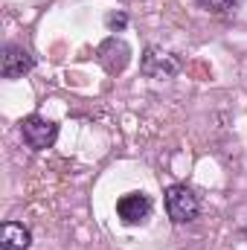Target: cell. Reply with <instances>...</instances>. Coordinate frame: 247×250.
Instances as JSON below:
<instances>
[{
  "mask_svg": "<svg viewBox=\"0 0 247 250\" xmlns=\"http://www.w3.org/2000/svg\"><path fill=\"white\" fill-rule=\"evenodd\" d=\"M32 233L21 221H6L0 227V250H29Z\"/></svg>",
  "mask_w": 247,
  "mask_h": 250,
  "instance_id": "cell-7",
  "label": "cell"
},
{
  "mask_svg": "<svg viewBox=\"0 0 247 250\" xmlns=\"http://www.w3.org/2000/svg\"><path fill=\"white\" fill-rule=\"evenodd\" d=\"M35 67V59L29 50H23L21 44H6L3 56H0V73L3 79H21Z\"/></svg>",
  "mask_w": 247,
  "mask_h": 250,
  "instance_id": "cell-6",
  "label": "cell"
},
{
  "mask_svg": "<svg viewBox=\"0 0 247 250\" xmlns=\"http://www.w3.org/2000/svg\"><path fill=\"white\" fill-rule=\"evenodd\" d=\"M181 67H184L181 56L178 53H169L163 47H148L143 53V59H140V70L148 79H175L181 73Z\"/></svg>",
  "mask_w": 247,
  "mask_h": 250,
  "instance_id": "cell-2",
  "label": "cell"
},
{
  "mask_svg": "<svg viewBox=\"0 0 247 250\" xmlns=\"http://www.w3.org/2000/svg\"><path fill=\"white\" fill-rule=\"evenodd\" d=\"M166 212L172 224H189L201 212V201L186 184H172L166 189Z\"/></svg>",
  "mask_w": 247,
  "mask_h": 250,
  "instance_id": "cell-1",
  "label": "cell"
},
{
  "mask_svg": "<svg viewBox=\"0 0 247 250\" xmlns=\"http://www.w3.org/2000/svg\"><path fill=\"white\" fill-rule=\"evenodd\" d=\"M105 23H108L111 32H120V29H125V23H128V15H125V12H111V15L105 18Z\"/></svg>",
  "mask_w": 247,
  "mask_h": 250,
  "instance_id": "cell-9",
  "label": "cell"
},
{
  "mask_svg": "<svg viewBox=\"0 0 247 250\" xmlns=\"http://www.w3.org/2000/svg\"><path fill=\"white\" fill-rule=\"evenodd\" d=\"M151 209H154V204H151V198L145 195V192H128L123 195L120 201H117V215H120V221L123 224H145L148 221V215H151Z\"/></svg>",
  "mask_w": 247,
  "mask_h": 250,
  "instance_id": "cell-4",
  "label": "cell"
},
{
  "mask_svg": "<svg viewBox=\"0 0 247 250\" xmlns=\"http://www.w3.org/2000/svg\"><path fill=\"white\" fill-rule=\"evenodd\" d=\"M96 59H99V64H102L111 76H117V73H123L125 67H128V62H131V47L125 44L123 38L111 35V38H105V41L99 44Z\"/></svg>",
  "mask_w": 247,
  "mask_h": 250,
  "instance_id": "cell-5",
  "label": "cell"
},
{
  "mask_svg": "<svg viewBox=\"0 0 247 250\" xmlns=\"http://www.w3.org/2000/svg\"><path fill=\"white\" fill-rule=\"evenodd\" d=\"M21 137H23V143H26L29 148L44 151V148H50V146L56 143L59 125L53 123V120H47V117L32 114V117H26V120L21 123Z\"/></svg>",
  "mask_w": 247,
  "mask_h": 250,
  "instance_id": "cell-3",
  "label": "cell"
},
{
  "mask_svg": "<svg viewBox=\"0 0 247 250\" xmlns=\"http://www.w3.org/2000/svg\"><path fill=\"white\" fill-rule=\"evenodd\" d=\"M245 239H247V224H245Z\"/></svg>",
  "mask_w": 247,
  "mask_h": 250,
  "instance_id": "cell-10",
  "label": "cell"
},
{
  "mask_svg": "<svg viewBox=\"0 0 247 250\" xmlns=\"http://www.w3.org/2000/svg\"><path fill=\"white\" fill-rule=\"evenodd\" d=\"M236 3L239 0H198V6L206 9L209 15H230L236 9Z\"/></svg>",
  "mask_w": 247,
  "mask_h": 250,
  "instance_id": "cell-8",
  "label": "cell"
}]
</instances>
